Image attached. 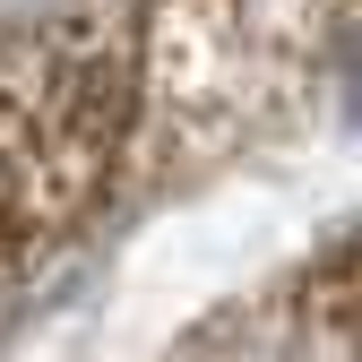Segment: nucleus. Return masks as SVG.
<instances>
[{
	"label": "nucleus",
	"mask_w": 362,
	"mask_h": 362,
	"mask_svg": "<svg viewBox=\"0 0 362 362\" xmlns=\"http://www.w3.org/2000/svg\"><path fill=\"white\" fill-rule=\"evenodd\" d=\"M121 345H112V328L95 320V328H78V337H52L43 354H26V362H112Z\"/></svg>",
	"instance_id": "2"
},
{
	"label": "nucleus",
	"mask_w": 362,
	"mask_h": 362,
	"mask_svg": "<svg viewBox=\"0 0 362 362\" xmlns=\"http://www.w3.org/2000/svg\"><path fill=\"white\" fill-rule=\"evenodd\" d=\"M310 216H320L310 181H293V173H250V181H224V190L190 199L181 216L147 224L139 250H129V267H121V293L104 310L112 345L164 337L181 320H199L207 302H224L233 285H250L285 242H302Z\"/></svg>",
	"instance_id": "1"
}]
</instances>
